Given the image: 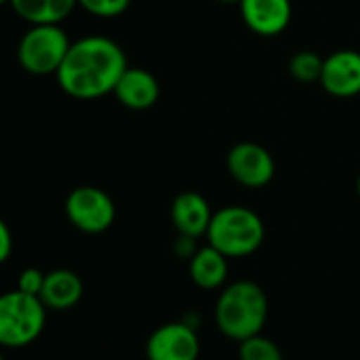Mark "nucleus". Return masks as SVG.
<instances>
[{"instance_id": "obj_1", "label": "nucleus", "mask_w": 360, "mask_h": 360, "mask_svg": "<svg viewBox=\"0 0 360 360\" xmlns=\"http://www.w3.org/2000/svg\"><path fill=\"white\" fill-rule=\"evenodd\" d=\"M127 70L123 49L106 37H85L70 45L60 70V87L79 100H94L112 94Z\"/></svg>"}, {"instance_id": "obj_2", "label": "nucleus", "mask_w": 360, "mask_h": 360, "mask_svg": "<svg viewBox=\"0 0 360 360\" xmlns=\"http://www.w3.org/2000/svg\"><path fill=\"white\" fill-rule=\"evenodd\" d=\"M267 297L257 282L240 280L229 284L217 301L214 318L223 335L244 341L259 335L267 320Z\"/></svg>"}, {"instance_id": "obj_3", "label": "nucleus", "mask_w": 360, "mask_h": 360, "mask_svg": "<svg viewBox=\"0 0 360 360\" xmlns=\"http://www.w3.org/2000/svg\"><path fill=\"white\" fill-rule=\"evenodd\" d=\"M208 242L227 259L248 257L259 250L265 240V227L257 212L244 206H227L212 214Z\"/></svg>"}, {"instance_id": "obj_4", "label": "nucleus", "mask_w": 360, "mask_h": 360, "mask_svg": "<svg viewBox=\"0 0 360 360\" xmlns=\"http://www.w3.org/2000/svg\"><path fill=\"white\" fill-rule=\"evenodd\" d=\"M45 328V303L37 295L11 290L0 295V345L22 347Z\"/></svg>"}, {"instance_id": "obj_5", "label": "nucleus", "mask_w": 360, "mask_h": 360, "mask_svg": "<svg viewBox=\"0 0 360 360\" xmlns=\"http://www.w3.org/2000/svg\"><path fill=\"white\" fill-rule=\"evenodd\" d=\"M66 32L58 24H34L18 47V60L30 75H56L70 49Z\"/></svg>"}, {"instance_id": "obj_6", "label": "nucleus", "mask_w": 360, "mask_h": 360, "mask_svg": "<svg viewBox=\"0 0 360 360\" xmlns=\"http://www.w3.org/2000/svg\"><path fill=\"white\" fill-rule=\"evenodd\" d=\"M68 221L85 233H102L115 221L112 200L96 187H79L66 200Z\"/></svg>"}, {"instance_id": "obj_7", "label": "nucleus", "mask_w": 360, "mask_h": 360, "mask_svg": "<svg viewBox=\"0 0 360 360\" xmlns=\"http://www.w3.org/2000/svg\"><path fill=\"white\" fill-rule=\"evenodd\" d=\"M227 167H229V174L240 185L250 187V189L269 185L276 174L274 157L269 155L267 148L255 142L236 144L227 155Z\"/></svg>"}, {"instance_id": "obj_8", "label": "nucleus", "mask_w": 360, "mask_h": 360, "mask_svg": "<svg viewBox=\"0 0 360 360\" xmlns=\"http://www.w3.org/2000/svg\"><path fill=\"white\" fill-rule=\"evenodd\" d=\"M148 360H198L200 339L187 322H169L153 330L146 341Z\"/></svg>"}, {"instance_id": "obj_9", "label": "nucleus", "mask_w": 360, "mask_h": 360, "mask_svg": "<svg viewBox=\"0 0 360 360\" xmlns=\"http://www.w3.org/2000/svg\"><path fill=\"white\" fill-rule=\"evenodd\" d=\"M320 83L335 98H352L360 94V53L352 49L335 51L324 58Z\"/></svg>"}, {"instance_id": "obj_10", "label": "nucleus", "mask_w": 360, "mask_h": 360, "mask_svg": "<svg viewBox=\"0 0 360 360\" xmlns=\"http://www.w3.org/2000/svg\"><path fill=\"white\" fill-rule=\"evenodd\" d=\"M246 26L261 37L284 32L292 18L290 0H240Z\"/></svg>"}, {"instance_id": "obj_11", "label": "nucleus", "mask_w": 360, "mask_h": 360, "mask_svg": "<svg viewBox=\"0 0 360 360\" xmlns=\"http://www.w3.org/2000/svg\"><path fill=\"white\" fill-rule=\"evenodd\" d=\"M172 223L178 229L183 238H200L208 233L210 221H212V210L210 204L204 195L195 191L180 193L172 202Z\"/></svg>"}, {"instance_id": "obj_12", "label": "nucleus", "mask_w": 360, "mask_h": 360, "mask_svg": "<svg viewBox=\"0 0 360 360\" xmlns=\"http://www.w3.org/2000/svg\"><path fill=\"white\" fill-rule=\"evenodd\" d=\"M117 100L129 110H146L159 100V81L144 68H129L121 75L115 91Z\"/></svg>"}, {"instance_id": "obj_13", "label": "nucleus", "mask_w": 360, "mask_h": 360, "mask_svg": "<svg viewBox=\"0 0 360 360\" xmlns=\"http://www.w3.org/2000/svg\"><path fill=\"white\" fill-rule=\"evenodd\" d=\"M41 301L51 309H68L77 305L83 297V282L70 269H53L45 274V284L41 290Z\"/></svg>"}, {"instance_id": "obj_14", "label": "nucleus", "mask_w": 360, "mask_h": 360, "mask_svg": "<svg viewBox=\"0 0 360 360\" xmlns=\"http://www.w3.org/2000/svg\"><path fill=\"white\" fill-rule=\"evenodd\" d=\"M189 274H191V280L200 288H206V290L219 288L227 280V257L208 244L206 248H200L191 257Z\"/></svg>"}, {"instance_id": "obj_15", "label": "nucleus", "mask_w": 360, "mask_h": 360, "mask_svg": "<svg viewBox=\"0 0 360 360\" xmlns=\"http://www.w3.org/2000/svg\"><path fill=\"white\" fill-rule=\"evenodd\" d=\"M15 13L34 24H60L79 5V0H11Z\"/></svg>"}, {"instance_id": "obj_16", "label": "nucleus", "mask_w": 360, "mask_h": 360, "mask_svg": "<svg viewBox=\"0 0 360 360\" xmlns=\"http://www.w3.org/2000/svg\"><path fill=\"white\" fill-rule=\"evenodd\" d=\"M322 66H324V60L314 53V51H299L290 58L288 62V70L290 75L301 81V83H314V81H320V75H322Z\"/></svg>"}, {"instance_id": "obj_17", "label": "nucleus", "mask_w": 360, "mask_h": 360, "mask_svg": "<svg viewBox=\"0 0 360 360\" xmlns=\"http://www.w3.org/2000/svg\"><path fill=\"white\" fill-rule=\"evenodd\" d=\"M240 360H282V352L271 339L259 333L242 341Z\"/></svg>"}, {"instance_id": "obj_18", "label": "nucleus", "mask_w": 360, "mask_h": 360, "mask_svg": "<svg viewBox=\"0 0 360 360\" xmlns=\"http://www.w3.org/2000/svg\"><path fill=\"white\" fill-rule=\"evenodd\" d=\"M79 5L98 18H117L129 7V0H79Z\"/></svg>"}, {"instance_id": "obj_19", "label": "nucleus", "mask_w": 360, "mask_h": 360, "mask_svg": "<svg viewBox=\"0 0 360 360\" xmlns=\"http://www.w3.org/2000/svg\"><path fill=\"white\" fill-rule=\"evenodd\" d=\"M43 284H45V274L37 267H30V269H24L20 280H18V288L28 292V295H41L43 290Z\"/></svg>"}, {"instance_id": "obj_20", "label": "nucleus", "mask_w": 360, "mask_h": 360, "mask_svg": "<svg viewBox=\"0 0 360 360\" xmlns=\"http://www.w3.org/2000/svg\"><path fill=\"white\" fill-rule=\"evenodd\" d=\"M11 250H13V238H11V231L7 227V223L0 219V263H5L9 257H11Z\"/></svg>"}, {"instance_id": "obj_21", "label": "nucleus", "mask_w": 360, "mask_h": 360, "mask_svg": "<svg viewBox=\"0 0 360 360\" xmlns=\"http://www.w3.org/2000/svg\"><path fill=\"white\" fill-rule=\"evenodd\" d=\"M219 3H240V0H219Z\"/></svg>"}, {"instance_id": "obj_22", "label": "nucleus", "mask_w": 360, "mask_h": 360, "mask_svg": "<svg viewBox=\"0 0 360 360\" xmlns=\"http://www.w3.org/2000/svg\"><path fill=\"white\" fill-rule=\"evenodd\" d=\"M356 189H358V195H360V176H358V185H356Z\"/></svg>"}, {"instance_id": "obj_23", "label": "nucleus", "mask_w": 360, "mask_h": 360, "mask_svg": "<svg viewBox=\"0 0 360 360\" xmlns=\"http://www.w3.org/2000/svg\"><path fill=\"white\" fill-rule=\"evenodd\" d=\"M5 3H11V0H0V5H5Z\"/></svg>"}, {"instance_id": "obj_24", "label": "nucleus", "mask_w": 360, "mask_h": 360, "mask_svg": "<svg viewBox=\"0 0 360 360\" xmlns=\"http://www.w3.org/2000/svg\"><path fill=\"white\" fill-rule=\"evenodd\" d=\"M0 360H5V356H3V354H0Z\"/></svg>"}]
</instances>
